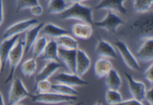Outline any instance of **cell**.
Returning a JSON list of instances; mask_svg holds the SVG:
<instances>
[{"label": "cell", "mask_w": 153, "mask_h": 105, "mask_svg": "<svg viewBox=\"0 0 153 105\" xmlns=\"http://www.w3.org/2000/svg\"><path fill=\"white\" fill-rule=\"evenodd\" d=\"M44 26V23L38 24L36 26H34L32 28H29L26 34V38L24 41V54H28L30 49L35 44V41L37 40L38 35L39 32L42 31V27Z\"/></svg>", "instance_id": "18"}, {"label": "cell", "mask_w": 153, "mask_h": 105, "mask_svg": "<svg viewBox=\"0 0 153 105\" xmlns=\"http://www.w3.org/2000/svg\"><path fill=\"white\" fill-rule=\"evenodd\" d=\"M5 104V101H4L3 97H2V95L0 93V105H4Z\"/></svg>", "instance_id": "38"}, {"label": "cell", "mask_w": 153, "mask_h": 105, "mask_svg": "<svg viewBox=\"0 0 153 105\" xmlns=\"http://www.w3.org/2000/svg\"><path fill=\"white\" fill-rule=\"evenodd\" d=\"M38 23V21L36 19H29V20L17 22V23L10 26L5 31L3 35H2V38L5 39V38H11L14 35H20L23 32H25L27 29H29V28L33 26L34 25H36Z\"/></svg>", "instance_id": "7"}, {"label": "cell", "mask_w": 153, "mask_h": 105, "mask_svg": "<svg viewBox=\"0 0 153 105\" xmlns=\"http://www.w3.org/2000/svg\"><path fill=\"white\" fill-rule=\"evenodd\" d=\"M105 100L108 104H120L123 101V96L119 90L108 89L105 94Z\"/></svg>", "instance_id": "29"}, {"label": "cell", "mask_w": 153, "mask_h": 105, "mask_svg": "<svg viewBox=\"0 0 153 105\" xmlns=\"http://www.w3.org/2000/svg\"><path fill=\"white\" fill-rule=\"evenodd\" d=\"M144 99L147 101L149 104H153V88H150L148 91H146L145 93V97Z\"/></svg>", "instance_id": "35"}, {"label": "cell", "mask_w": 153, "mask_h": 105, "mask_svg": "<svg viewBox=\"0 0 153 105\" xmlns=\"http://www.w3.org/2000/svg\"><path fill=\"white\" fill-rule=\"evenodd\" d=\"M66 0H50L48 1V11L52 14H61L68 8Z\"/></svg>", "instance_id": "25"}, {"label": "cell", "mask_w": 153, "mask_h": 105, "mask_svg": "<svg viewBox=\"0 0 153 105\" xmlns=\"http://www.w3.org/2000/svg\"><path fill=\"white\" fill-rule=\"evenodd\" d=\"M30 11L32 15L38 17V16L42 15V13H43V8L39 4H38V5L31 7Z\"/></svg>", "instance_id": "34"}, {"label": "cell", "mask_w": 153, "mask_h": 105, "mask_svg": "<svg viewBox=\"0 0 153 105\" xmlns=\"http://www.w3.org/2000/svg\"><path fill=\"white\" fill-rule=\"evenodd\" d=\"M60 18L63 20H79L88 24L94 25L92 18V10L87 5L80 2H74L60 14Z\"/></svg>", "instance_id": "1"}, {"label": "cell", "mask_w": 153, "mask_h": 105, "mask_svg": "<svg viewBox=\"0 0 153 105\" xmlns=\"http://www.w3.org/2000/svg\"><path fill=\"white\" fill-rule=\"evenodd\" d=\"M153 0H134V9L136 12L145 13L150 10Z\"/></svg>", "instance_id": "30"}, {"label": "cell", "mask_w": 153, "mask_h": 105, "mask_svg": "<svg viewBox=\"0 0 153 105\" xmlns=\"http://www.w3.org/2000/svg\"><path fill=\"white\" fill-rule=\"evenodd\" d=\"M0 72H1V61H0Z\"/></svg>", "instance_id": "40"}, {"label": "cell", "mask_w": 153, "mask_h": 105, "mask_svg": "<svg viewBox=\"0 0 153 105\" xmlns=\"http://www.w3.org/2000/svg\"><path fill=\"white\" fill-rule=\"evenodd\" d=\"M95 53L100 57H102L104 58H110V59H117V54L114 47L111 45L107 41L101 39H98L96 47H95Z\"/></svg>", "instance_id": "15"}, {"label": "cell", "mask_w": 153, "mask_h": 105, "mask_svg": "<svg viewBox=\"0 0 153 105\" xmlns=\"http://www.w3.org/2000/svg\"><path fill=\"white\" fill-rule=\"evenodd\" d=\"M126 0H101V2L95 7V10H110L115 11L126 15L127 14V9L124 5Z\"/></svg>", "instance_id": "14"}, {"label": "cell", "mask_w": 153, "mask_h": 105, "mask_svg": "<svg viewBox=\"0 0 153 105\" xmlns=\"http://www.w3.org/2000/svg\"><path fill=\"white\" fill-rule=\"evenodd\" d=\"M143 77L149 83H153V65H152V63L150 65L149 67L147 69V70L144 72Z\"/></svg>", "instance_id": "33"}, {"label": "cell", "mask_w": 153, "mask_h": 105, "mask_svg": "<svg viewBox=\"0 0 153 105\" xmlns=\"http://www.w3.org/2000/svg\"><path fill=\"white\" fill-rule=\"evenodd\" d=\"M20 35H16L11 38H5L0 43V61H1V72L5 70L6 63H8V59L9 53L14 44L19 40Z\"/></svg>", "instance_id": "9"}, {"label": "cell", "mask_w": 153, "mask_h": 105, "mask_svg": "<svg viewBox=\"0 0 153 105\" xmlns=\"http://www.w3.org/2000/svg\"><path fill=\"white\" fill-rule=\"evenodd\" d=\"M71 32L76 38L88 40L92 35V28L88 23H76L72 26Z\"/></svg>", "instance_id": "21"}, {"label": "cell", "mask_w": 153, "mask_h": 105, "mask_svg": "<svg viewBox=\"0 0 153 105\" xmlns=\"http://www.w3.org/2000/svg\"><path fill=\"white\" fill-rule=\"evenodd\" d=\"M91 66V60L86 52L77 48L76 54V71L75 74L83 77Z\"/></svg>", "instance_id": "12"}, {"label": "cell", "mask_w": 153, "mask_h": 105, "mask_svg": "<svg viewBox=\"0 0 153 105\" xmlns=\"http://www.w3.org/2000/svg\"><path fill=\"white\" fill-rule=\"evenodd\" d=\"M48 1H50V0H48Z\"/></svg>", "instance_id": "41"}, {"label": "cell", "mask_w": 153, "mask_h": 105, "mask_svg": "<svg viewBox=\"0 0 153 105\" xmlns=\"http://www.w3.org/2000/svg\"><path fill=\"white\" fill-rule=\"evenodd\" d=\"M30 98L35 102H40L45 104H59V103H72L76 101L77 96L65 95L60 93L53 92L36 93L35 95L31 94Z\"/></svg>", "instance_id": "2"}, {"label": "cell", "mask_w": 153, "mask_h": 105, "mask_svg": "<svg viewBox=\"0 0 153 105\" xmlns=\"http://www.w3.org/2000/svg\"><path fill=\"white\" fill-rule=\"evenodd\" d=\"M23 54H24V41H17L8 55V61L9 63V74L8 77L6 78L5 83L12 80L16 69L23 59Z\"/></svg>", "instance_id": "3"}, {"label": "cell", "mask_w": 153, "mask_h": 105, "mask_svg": "<svg viewBox=\"0 0 153 105\" xmlns=\"http://www.w3.org/2000/svg\"><path fill=\"white\" fill-rule=\"evenodd\" d=\"M47 44H48V40L45 37H42L36 40L35 44L32 46L33 47V51H32V57H33L32 58L37 59L40 57L45 50Z\"/></svg>", "instance_id": "28"}, {"label": "cell", "mask_w": 153, "mask_h": 105, "mask_svg": "<svg viewBox=\"0 0 153 105\" xmlns=\"http://www.w3.org/2000/svg\"><path fill=\"white\" fill-rule=\"evenodd\" d=\"M113 69V65L110 60L106 58H101L97 60L94 66V72L95 77L98 79L105 77L108 72Z\"/></svg>", "instance_id": "20"}, {"label": "cell", "mask_w": 153, "mask_h": 105, "mask_svg": "<svg viewBox=\"0 0 153 105\" xmlns=\"http://www.w3.org/2000/svg\"><path fill=\"white\" fill-rule=\"evenodd\" d=\"M62 67V66L60 63L51 60L42 68V70L36 75L35 83L38 82V81L43 80H48L58 69H59Z\"/></svg>", "instance_id": "16"}, {"label": "cell", "mask_w": 153, "mask_h": 105, "mask_svg": "<svg viewBox=\"0 0 153 105\" xmlns=\"http://www.w3.org/2000/svg\"><path fill=\"white\" fill-rule=\"evenodd\" d=\"M146 38V39L137 52V57L142 61L149 62L153 59V39L152 37Z\"/></svg>", "instance_id": "17"}, {"label": "cell", "mask_w": 153, "mask_h": 105, "mask_svg": "<svg viewBox=\"0 0 153 105\" xmlns=\"http://www.w3.org/2000/svg\"><path fill=\"white\" fill-rule=\"evenodd\" d=\"M42 32L46 35L52 38H58L61 35L68 34V32L63 28L59 27L53 23H47L44 24V26L42 29Z\"/></svg>", "instance_id": "23"}, {"label": "cell", "mask_w": 153, "mask_h": 105, "mask_svg": "<svg viewBox=\"0 0 153 105\" xmlns=\"http://www.w3.org/2000/svg\"><path fill=\"white\" fill-rule=\"evenodd\" d=\"M51 90L56 92L60 93V94L65 95H71V96H78V92L76 89H74V87L70 86L65 85L63 83L52 84L51 86Z\"/></svg>", "instance_id": "27"}, {"label": "cell", "mask_w": 153, "mask_h": 105, "mask_svg": "<svg viewBox=\"0 0 153 105\" xmlns=\"http://www.w3.org/2000/svg\"><path fill=\"white\" fill-rule=\"evenodd\" d=\"M12 80L8 93V103L9 104H17L27 97H30L31 93L28 91L21 80L19 78Z\"/></svg>", "instance_id": "4"}, {"label": "cell", "mask_w": 153, "mask_h": 105, "mask_svg": "<svg viewBox=\"0 0 153 105\" xmlns=\"http://www.w3.org/2000/svg\"><path fill=\"white\" fill-rule=\"evenodd\" d=\"M131 28L144 38L152 37V17L137 20L132 23Z\"/></svg>", "instance_id": "11"}, {"label": "cell", "mask_w": 153, "mask_h": 105, "mask_svg": "<svg viewBox=\"0 0 153 105\" xmlns=\"http://www.w3.org/2000/svg\"><path fill=\"white\" fill-rule=\"evenodd\" d=\"M105 77V83L109 89H120L122 86V79L117 70L112 69Z\"/></svg>", "instance_id": "22"}, {"label": "cell", "mask_w": 153, "mask_h": 105, "mask_svg": "<svg viewBox=\"0 0 153 105\" xmlns=\"http://www.w3.org/2000/svg\"><path fill=\"white\" fill-rule=\"evenodd\" d=\"M76 50H67L59 47L58 54L60 62H62L71 73L75 74L76 71Z\"/></svg>", "instance_id": "13"}, {"label": "cell", "mask_w": 153, "mask_h": 105, "mask_svg": "<svg viewBox=\"0 0 153 105\" xmlns=\"http://www.w3.org/2000/svg\"><path fill=\"white\" fill-rule=\"evenodd\" d=\"M51 86L52 84L48 81V80H43L35 83V90L36 91V93L48 92L51 90Z\"/></svg>", "instance_id": "31"}, {"label": "cell", "mask_w": 153, "mask_h": 105, "mask_svg": "<svg viewBox=\"0 0 153 105\" xmlns=\"http://www.w3.org/2000/svg\"><path fill=\"white\" fill-rule=\"evenodd\" d=\"M67 2H81L83 1H86V0H66Z\"/></svg>", "instance_id": "39"}, {"label": "cell", "mask_w": 153, "mask_h": 105, "mask_svg": "<svg viewBox=\"0 0 153 105\" xmlns=\"http://www.w3.org/2000/svg\"><path fill=\"white\" fill-rule=\"evenodd\" d=\"M125 77L127 80L129 91L133 96L134 98L142 102L144 100L145 93L146 91L145 84L141 81H137L129 74L128 72L125 71Z\"/></svg>", "instance_id": "8"}, {"label": "cell", "mask_w": 153, "mask_h": 105, "mask_svg": "<svg viewBox=\"0 0 153 105\" xmlns=\"http://www.w3.org/2000/svg\"><path fill=\"white\" fill-rule=\"evenodd\" d=\"M20 70L26 78H29L32 77L37 70V63L35 59L32 58L25 61L21 65Z\"/></svg>", "instance_id": "26"}, {"label": "cell", "mask_w": 153, "mask_h": 105, "mask_svg": "<svg viewBox=\"0 0 153 105\" xmlns=\"http://www.w3.org/2000/svg\"><path fill=\"white\" fill-rule=\"evenodd\" d=\"M124 21L117 14L113 12V11H107L105 17L100 21H94L93 24L98 28L105 29L109 32L115 33L117 29L121 25H124Z\"/></svg>", "instance_id": "5"}, {"label": "cell", "mask_w": 153, "mask_h": 105, "mask_svg": "<svg viewBox=\"0 0 153 105\" xmlns=\"http://www.w3.org/2000/svg\"><path fill=\"white\" fill-rule=\"evenodd\" d=\"M120 104L123 105H142V102L139 101L138 100L135 98H131L129 99V100H126V101H122L121 103Z\"/></svg>", "instance_id": "36"}, {"label": "cell", "mask_w": 153, "mask_h": 105, "mask_svg": "<svg viewBox=\"0 0 153 105\" xmlns=\"http://www.w3.org/2000/svg\"><path fill=\"white\" fill-rule=\"evenodd\" d=\"M55 80L59 83L65 84L70 86H83L89 84L87 81L84 80L81 78V77L78 76L74 73H66L62 72L58 74L55 77Z\"/></svg>", "instance_id": "10"}, {"label": "cell", "mask_w": 153, "mask_h": 105, "mask_svg": "<svg viewBox=\"0 0 153 105\" xmlns=\"http://www.w3.org/2000/svg\"><path fill=\"white\" fill-rule=\"evenodd\" d=\"M4 20V11L3 5H2V0H0V26Z\"/></svg>", "instance_id": "37"}, {"label": "cell", "mask_w": 153, "mask_h": 105, "mask_svg": "<svg viewBox=\"0 0 153 105\" xmlns=\"http://www.w3.org/2000/svg\"><path fill=\"white\" fill-rule=\"evenodd\" d=\"M115 44H116V47L120 52V55H121L126 66L128 67L131 70L140 71V66L137 60L132 54L131 50H129L127 44L120 40L115 41Z\"/></svg>", "instance_id": "6"}, {"label": "cell", "mask_w": 153, "mask_h": 105, "mask_svg": "<svg viewBox=\"0 0 153 105\" xmlns=\"http://www.w3.org/2000/svg\"><path fill=\"white\" fill-rule=\"evenodd\" d=\"M38 4V0H17V12H20L26 8H30Z\"/></svg>", "instance_id": "32"}, {"label": "cell", "mask_w": 153, "mask_h": 105, "mask_svg": "<svg viewBox=\"0 0 153 105\" xmlns=\"http://www.w3.org/2000/svg\"><path fill=\"white\" fill-rule=\"evenodd\" d=\"M59 46L57 44L56 41L55 40H51L49 42H48L46 47H45V50L41 55L40 58L42 60H53L60 63L59 58L58 54Z\"/></svg>", "instance_id": "19"}, {"label": "cell", "mask_w": 153, "mask_h": 105, "mask_svg": "<svg viewBox=\"0 0 153 105\" xmlns=\"http://www.w3.org/2000/svg\"><path fill=\"white\" fill-rule=\"evenodd\" d=\"M56 42L59 47L67 49V50H76L78 48V42L68 34L58 37Z\"/></svg>", "instance_id": "24"}]
</instances>
